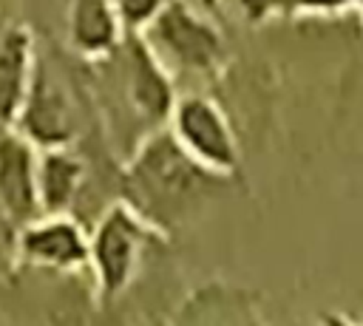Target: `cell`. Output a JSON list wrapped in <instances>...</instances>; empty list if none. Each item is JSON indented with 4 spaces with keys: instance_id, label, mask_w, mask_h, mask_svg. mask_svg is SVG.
I'll list each match as a JSON object with an SVG mask.
<instances>
[{
    "instance_id": "obj_1",
    "label": "cell",
    "mask_w": 363,
    "mask_h": 326,
    "mask_svg": "<svg viewBox=\"0 0 363 326\" xmlns=\"http://www.w3.org/2000/svg\"><path fill=\"white\" fill-rule=\"evenodd\" d=\"M216 179L221 176L193 162L167 128H162L145 136L128 156L122 170V201L153 230L164 232L199 207Z\"/></svg>"
},
{
    "instance_id": "obj_2",
    "label": "cell",
    "mask_w": 363,
    "mask_h": 326,
    "mask_svg": "<svg viewBox=\"0 0 363 326\" xmlns=\"http://www.w3.org/2000/svg\"><path fill=\"white\" fill-rule=\"evenodd\" d=\"M99 62L105 65V82L113 85V125H119L128 133L130 156L145 136L167 128L179 94L170 71L156 60L142 34H125L116 51Z\"/></svg>"
},
{
    "instance_id": "obj_3",
    "label": "cell",
    "mask_w": 363,
    "mask_h": 326,
    "mask_svg": "<svg viewBox=\"0 0 363 326\" xmlns=\"http://www.w3.org/2000/svg\"><path fill=\"white\" fill-rule=\"evenodd\" d=\"M153 238H159V230L122 198L99 213L88 232V269L102 303H113L128 292Z\"/></svg>"
},
{
    "instance_id": "obj_4",
    "label": "cell",
    "mask_w": 363,
    "mask_h": 326,
    "mask_svg": "<svg viewBox=\"0 0 363 326\" xmlns=\"http://www.w3.org/2000/svg\"><path fill=\"white\" fill-rule=\"evenodd\" d=\"M139 34L170 77H204L224 62L218 28L184 0H164Z\"/></svg>"
},
{
    "instance_id": "obj_5",
    "label": "cell",
    "mask_w": 363,
    "mask_h": 326,
    "mask_svg": "<svg viewBox=\"0 0 363 326\" xmlns=\"http://www.w3.org/2000/svg\"><path fill=\"white\" fill-rule=\"evenodd\" d=\"M167 133L176 145L216 176H230L238 167V142L224 111L204 94H182L170 111Z\"/></svg>"
},
{
    "instance_id": "obj_6",
    "label": "cell",
    "mask_w": 363,
    "mask_h": 326,
    "mask_svg": "<svg viewBox=\"0 0 363 326\" xmlns=\"http://www.w3.org/2000/svg\"><path fill=\"white\" fill-rule=\"evenodd\" d=\"M11 130L26 136L37 150L74 145L79 133V113L65 79L51 65L37 60L28 94Z\"/></svg>"
},
{
    "instance_id": "obj_7",
    "label": "cell",
    "mask_w": 363,
    "mask_h": 326,
    "mask_svg": "<svg viewBox=\"0 0 363 326\" xmlns=\"http://www.w3.org/2000/svg\"><path fill=\"white\" fill-rule=\"evenodd\" d=\"M14 247L28 266L54 272L88 269V232L71 213H40L17 227Z\"/></svg>"
},
{
    "instance_id": "obj_8",
    "label": "cell",
    "mask_w": 363,
    "mask_h": 326,
    "mask_svg": "<svg viewBox=\"0 0 363 326\" xmlns=\"http://www.w3.org/2000/svg\"><path fill=\"white\" fill-rule=\"evenodd\" d=\"M37 156L40 150L17 130L0 133V210L14 227L40 215Z\"/></svg>"
},
{
    "instance_id": "obj_9",
    "label": "cell",
    "mask_w": 363,
    "mask_h": 326,
    "mask_svg": "<svg viewBox=\"0 0 363 326\" xmlns=\"http://www.w3.org/2000/svg\"><path fill=\"white\" fill-rule=\"evenodd\" d=\"M125 34L128 31L113 9V0H68L65 37L82 60L99 62L111 57Z\"/></svg>"
},
{
    "instance_id": "obj_10",
    "label": "cell",
    "mask_w": 363,
    "mask_h": 326,
    "mask_svg": "<svg viewBox=\"0 0 363 326\" xmlns=\"http://www.w3.org/2000/svg\"><path fill=\"white\" fill-rule=\"evenodd\" d=\"M37 65L34 37L26 26L0 31V128H14Z\"/></svg>"
},
{
    "instance_id": "obj_11",
    "label": "cell",
    "mask_w": 363,
    "mask_h": 326,
    "mask_svg": "<svg viewBox=\"0 0 363 326\" xmlns=\"http://www.w3.org/2000/svg\"><path fill=\"white\" fill-rule=\"evenodd\" d=\"M88 179L85 159L71 147H48L37 156L40 213H68Z\"/></svg>"
},
{
    "instance_id": "obj_12",
    "label": "cell",
    "mask_w": 363,
    "mask_h": 326,
    "mask_svg": "<svg viewBox=\"0 0 363 326\" xmlns=\"http://www.w3.org/2000/svg\"><path fill=\"white\" fill-rule=\"evenodd\" d=\"M164 6V0H113V9L128 34H139Z\"/></svg>"
},
{
    "instance_id": "obj_13",
    "label": "cell",
    "mask_w": 363,
    "mask_h": 326,
    "mask_svg": "<svg viewBox=\"0 0 363 326\" xmlns=\"http://www.w3.org/2000/svg\"><path fill=\"white\" fill-rule=\"evenodd\" d=\"M323 326H360V323H352V320H346V317L332 315V317H323Z\"/></svg>"
}]
</instances>
